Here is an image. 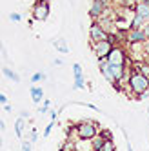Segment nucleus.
Segmentation results:
<instances>
[{"instance_id": "obj_30", "label": "nucleus", "mask_w": 149, "mask_h": 151, "mask_svg": "<svg viewBox=\"0 0 149 151\" xmlns=\"http://www.w3.org/2000/svg\"><path fill=\"white\" fill-rule=\"evenodd\" d=\"M142 29H144V33H145V37H147V40H149V22H147Z\"/></svg>"}, {"instance_id": "obj_32", "label": "nucleus", "mask_w": 149, "mask_h": 151, "mask_svg": "<svg viewBox=\"0 0 149 151\" xmlns=\"http://www.w3.org/2000/svg\"><path fill=\"white\" fill-rule=\"evenodd\" d=\"M53 64H55V66H64V62L60 58H55V60H53Z\"/></svg>"}, {"instance_id": "obj_25", "label": "nucleus", "mask_w": 149, "mask_h": 151, "mask_svg": "<svg viewBox=\"0 0 149 151\" xmlns=\"http://www.w3.org/2000/svg\"><path fill=\"white\" fill-rule=\"evenodd\" d=\"M22 151H31V142L29 140H24L22 142Z\"/></svg>"}, {"instance_id": "obj_26", "label": "nucleus", "mask_w": 149, "mask_h": 151, "mask_svg": "<svg viewBox=\"0 0 149 151\" xmlns=\"http://www.w3.org/2000/svg\"><path fill=\"white\" fill-rule=\"evenodd\" d=\"M49 116H51V120H53V122H57V116H58V113H57L55 109H49Z\"/></svg>"}, {"instance_id": "obj_33", "label": "nucleus", "mask_w": 149, "mask_h": 151, "mask_svg": "<svg viewBox=\"0 0 149 151\" xmlns=\"http://www.w3.org/2000/svg\"><path fill=\"white\" fill-rule=\"evenodd\" d=\"M127 151H133V146H131L129 142H127Z\"/></svg>"}, {"instance_id": "obj_28", "label": "nucleus", "mask_w": 149, "mask_h": 151, "mask_svg": "<svg viewBox=\"0 0 149 151\" xmlns=\"http://www.w3.org/2000/svg\"><path fill=\"white\" fill-rule=\"evenodd\" d=\"M2 109H4L6 113H11V111H13V107H11V104H6V106H2Z\"/></svg>"}, {"instance_id": "obj_6", "label": "nucleus", "mask_w": 149, "mask_h": 151, "mask_svg": "<svg viewBox=\"0 0 149 151\" xmlns=\"http://www.w3.org/2000/svg\"><path fill=\"white\" fill-rule=\"evenodd\" d=\"M125 40L127 44H145L147 37L144 33V29H129L125 33Z\"/></svg>"}, {"instance_id": "obj_31", "label": "nucleus", "mask_w": 149, "mask_h": 151, "mask_svg": "<svg viewBox=\"0 0 149 151\" xmlns=\"http://www.w3.org/2000/svg\"><path fill=\"white\" fill-rule=\"evenodd\" d=\"M20 116H22V118H26V120H27V118H29V111H20Z\"/></svg>"}, {"instance_id": "obj_13", "label": "nucleus", "mask_w": 149, "mask_h": 151, "mask_svg": "<svg viewBox=\"0 0 149 151\" xmlns=\"http://www.w3.org/2000/svg\"><path fill=\"white\" fill-rule=\"evenodd\" d=\"M133 71H138V73H142L144 77L149 78V62H135Z\"/></svg>"}, {"instance_id": "obj_10", "label": "nucleus", "mask_w": 149, "mask_h": 151, "mask_svg": "<svg viewBox=\"0 0 149 151\" xmlns=\"http://www.w3.org/2000/svg\"><path fill=\"white\" fill-rule=\"evenodd\" d=\"M98 69H100V73L104 75V78L107 80L109 84H116V80H115V77H113V73H111V68H109V62H107V58H102V60H98Z\"/></svg>"}, {"instance_id": "obj_18", "label": "nucleus", "mask_w": 149, "mask_h": 151, "mask_svg": "<svg viewBox=\"0 0 149 151\" xmlns=\"http://www.w3.org/2000/svg\"><path fill=\"white\" fill-rule=\"evenodd\" d=\"M104 140H113V131L109 127H104V129H100V133H98Z\"/></svg>"}, {"instance_id": "obj_12", "label": "nucleus", "mask_w": 149, "mask_h": 151, "mask_svg": "<svg viewBox=\"0 0 149 151\" xmlns=\"http://www.w3.org/2000/svg\"><path fill=\"white\" fill-rule=\"evenodd\" d=\"M31 100H33L35 104H40V102H44V89L38 88V86H31Z\"/></svg>"}, {"instance_id": "obj_27", "label": "nucleus", "mask_w": 149, "mask_h": 151, "mask_svg": "<svg viewBox=\"0 0 149 151\" xmlns=\"http://www.w3.org/2000/svg\"><path fill=\"white\" fill-rule=\"evenodd\" d=\"M145 99H149V89H147V91H144L142 95H138V100H145Z\"/></svg>"}, {"instance_id": "obj_3", "label": "nucleus", "mask_w": 149, "mask_h": 151, "mask_svg": "<svg viewBox=\"0 0 149 151\" xmlns=\"http://www.w3.org/2000/svg\"><path fill=\"white\" fill-rule=\"evenodd\" d=\"M89 44H91L93 53L97 55V58H98V60L107 58V57H109V53H111V51H113V47H115L109 40H100V42H91V40H89Z\"/></svg>"}, {"instance_id": "obj_21", "label": "nucleus", "mask_w": 149, "mask_h": 151, "mask_svg": "<svg viewBox=\"0 0 149 151\" xmlns=\"http://www.w3.org/2000/svg\"><path fill=\"white\" fill-rule=\"evenodd\" d=\"M49 106H51V102H49V100H44L42 107H38V111H40V113H49Z\"/></svg>"}, {"instance_id": "obj_19", "label": "nucleus", "mask_w": 149, "mask_h": 151, "mask_svg": "<svg viewBox=\"0 0 149 151\" xmlns=\"http://www.w3.org/2000/svg\"><path fill=\"white\" fill-rule=\"evenodd\" d=\"M40 80H46V75L42 73V71H38V73H33V77H31V84H37V82H40Z\"/></svg>"}, {"instance_id": "obj_11", "label": "nucleus", "mask_w": 149, "mask_h": 151, "mask_svg": "<svg viewBox=\"0 0 149 151\" xmlns=\"http://www.w3.org/2000/svg\"><path fill=\"white\" fill-rule=\"evenodd\" d=\"M135 15L142 17L145 22H149V0H138L135 6Z\"/></svg>"}, {"instance_id": "obj_29", "label": "nucleus", "mask_w": 149, "mask_h": 151, "mask_svg": "<svg viewBox=\"0 0 149 151\" xmlns=\"http://www.w3.org/2000/svg\"><path fill=\"white\" fill-rule=\"evenodd\" d=\"M0 102H2V106H6V104H9V102H7V96H6L4 93H2V95H0Z\"/></svg>"}, {"instance_id": "obj_34", "label": "nucleus", "mask_w": 149, "mask_h": 151, "mask_svg": "<svg viewBox=\"0 0 149 151\" xmlns=\"http://www.w3.org/2000/svg\"><path fill=\"white\" fill-rule=\"evenodd\" d=\"M35 2H37V4H38V2H47V0H35Z\"/></svg>"}, {"instance_id": "obj_2", "label": "nucleus", "mask_w": 149, "mask_h": 151, "mask_svg": "<svg viewBox=\"0 0 149 151\" xmlns=\"http://www.w3.org/2000/svg\"><path fill=\"white\" fill-rule=\"evenodd\" d=\"M77 129H78V137H80V140H93V138H97L98 133H100V127L95 124V120H84V122H78V124H77Z\"/></svg>"}, {"instance_id": "obj_8", "label": "nucleus", "mask_w": 149, "mask_h": 151, "mask_svg": "<svg viewBox=\"0 0 149 151\" xmlns=\"http://www.w3.org/2000/svg\"><path fill=\"white\" fill-rule=\"evenodd\" d=\"M49 11H51L49 2H38L33 6V18L35 20H46L49 17Z\"/></svg>"}, {"instance_id": "obj_14", "label": "nucleus", "mask_w": 149, "mask_h": 151, "mask_svg": "<svg viewBox=\"0 0 149 151\" xmlns=\"http://www.w3.org/2000/svg\"><path fill=\"white\" fill-rule=\"evenodd\" d=\"M2 73H4V77H6V78H9L11 82H16V84L20 82V77H18V75H16L13 69H9V68H4V69H2Z\"/></svg>"}, {"instance_id": "obj_22", "label": "nucleus", "mask_w": 149, "mask_h": 151, "mask_svg": "<svg viewBox=\"0 0 149 151\" xmlns=\"http://www.w3.org/2000/svg\"><path fill=\"white\" fill-rule=\"evenodd\" d=\"M37 140H38V135H37V131H35V129H31V135H29V142H31V144H35Z\"/></svg>"}, {"instance_id": "obj_9", "label": "nucleus", "mask_w": 149, "mask_h": 151, "mask_svg": "<svg viewBox=\"0 0 149 151\" xmlns=\"http://www.w3.org/2000/svg\"><path fill=\"white\" fill-rule=\"evenodd\" d=\"M73 75H74V84L73 89H84L86 88V80H84V73L80 64H73Z\"/></svg>"}, {"instance_id": "obj_4", "label": "nucleus", "mask_w": 149, "mask_h": 151, "mask_svg": "<svg viewBox=\"0 0 149 151\" xmlns=\"http://www.w3.org/2000/svg\"><path fill=\"white\" fill-rule=\"evenodd\" d=\"M129 60L125 55V51L120 47V46H115L113 51L109 53V57H107V62L113 64V66H120V68H125V62Z\"/></svg>"}, {"instance_id": "obj_17", "label": "nucleus", "mask_w": 149, "mask_h": 151, "mask_svg": "<svg viewBox=\"0 0 149 151\" xmlns=\"http://www.w3.org/2000/svg\"><path fill=\"white\" fill-rule=\"evenodd\" d=\"M104 142H105V140L98 135L97 138H93L91 140V144H93V151H102V147H104Z\"/></svg>"}, {"instance_id": "obj_16", "label": "nucleus", "mask_w": 149, "mask_h": 151, "mask_svg": "<svg viewBox=\"0 0 149 151\" xmlns=\"http://www.w3.org/2000/svg\"><path fill=\"white\" fill-rule=\"evenodd\" d=\"M22 127H24V118H22V116H18L16 120H15V133H16V137H18V138H22V137H24Z\"/></svg>"}, {"instance_id": "obj_7", "label": "nucleus", "mask_w": 149, "mask_h": 151, "mask_svg": "<svg viewBox=\"0 0 149 151\" xmlns=\"http://www.w3.org/2000/svg\"><path fill=\"white\" fill-rule=\"evenodd\" d=\"M107 0H93V4H91V9H89V17L91 18H100L104 15V11L107 9Z\"/></svg>"}, {"instance_id": "obj_24", "label": "nucleus", "mask_w": 149, "mask_h": 151, "mask_svg": "<svg viewBox=\"0 0 149 151\" xmlns=\"http://www.w3.org/2000/svg\"><path fill=\"white\" fill-rule=\"evenodd\" d=\"M53 126H55V122H53V120H51V122L47 124V127L44 129V137H49V133H51V129H53Z\"/></svg>"}, {"instance_id": "obj_20", "label": "nucleus", "mask_w": 149, "mask_h": 151, "mask_svg": "<svg viewBox=\"0 0 149 151\" xmlns=\"http://www.w3.org/2000/svg\"><path fill=\"white\" fill-rule=\"evenodd\" d=\"M102 151H116L115 142H113V140H105V142H104V147H102Z\"/></svg>"}, {"instance_id": "obj_15", "label": "nucleus", "mask_w": 149, "mask_h": 151, "mask_svg": "<svg viewBox=\"0 0 149 151\" xmlns=\"http://www.w3.org/2000/svg\"><path fill=\"white\" fill-rule=\"evenodd\" d=\"M53 47H57L60 53H69V47H67V44L64 42L62 38H58V40H53Z\"/></svg>"}, {"instance_id": "obj_37", "label": "nucleus", "mask_w": 149, "mask_h": 151, "mask_svg": "<svg viewBox=\"0 0 149 151\" xmlns=\"http://www.w3.org/2000/svg\"><path fill=\"white\" fill-rule=\"evenodd\" d=\"M147 115H149V109H147Z\"/></svg>"}, {"instance_id": "obj_35", "label": "nucleus", "mask_w": 149, "mask_h": 151, "mask_svg": "<svg viewBox=\"0 0 149 151\" xmlns=\"http://www.w3.org/2000/svg\"><path fill=\"white\" fill-rule=\"evenodd\" d=\"M145 46H147V49H149V40H147V42H145Z\"/></svg>"}, {"instance_id": "obj_5", "label": "nucleus", "mask_w": 149, "mask_h": 151, "mask_svg": "<svg viewBox=\"0 0 149 151\" xmlns=\"http://www.w3.org/2000/svg\"><path fill=\"white\" fill-rule=\"evenodd\" d=\"M107 38H109V33L98 22L91 24V27H89V40L91 42H100V40H107Z\"/></svg>"}, {"instance_id": "obj_1", "label": "nucleus", "mask_w": 149, "mask_h": 151, "mask_svg": "<svg viewBox=\"0 0 149 151\" xmlns=\"http://www.w3.org/2000/svg\"><path fill=\"white\" fill-rule=\"evenodd\" d=\"M127 86H129V89L133 93H136V99H138V95H142L144 91L149 89V78L144 77V75L138 73V71H131V77H129Z\"/></svg>"}, {"instance_id": "obj_23", "label": "nucleus", "mask_w": 149, "mask_h": 151, "mask_svg": "<svg viewBox=\"0 0 149 151\" xmlns=\"http://www.w3.org/2000/svg\"><path fill=\"white\" fill-rule=\"evenodd\" d=\"M9 20H11V22H20L22 17H20L18 13H11V15H9Z\"/></svg>"}, {"instance_id": "obj_36", "label": "nucleus", "mask_w": 149, "mask_h": 151, "mask_svg": "<svg viewBox=\"0 0 149 151\" xmlns=\"http://www.w3.org/2000/svg\"><path fill=\"white\" fill-rule=\"evenodd\" d=\"M60 151H64V149H62V147H60Z\"/></svg>"}]
</instances>
